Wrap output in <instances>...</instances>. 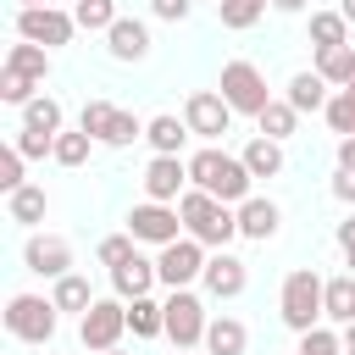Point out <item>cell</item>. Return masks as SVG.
<instances>
[{
	"mask_svg": "<svg viewBox=\"0 0 355 355\" xmlns=\"http://www.w3.org/2000/svg\"><path fill=\"white\" fill-rule=\"evenodd\" d=\"M338 250H344V261H349V272H355V216L338 222Z\"/></svg>",
	"mask_w": 355,
	"mask_h": 355,
	"instance_id": "obj_43",
	"label": "cell"
},
{
	"mask_svg": "<svg viewBox=\"0 0 355 355\" xmlns=\"http://www.w3.org/2000/svg\"><path fill=\"white\" fill-rule=\"evenodd\" d=\"M183 122H189V133H194V139H222V133L233 128V105H227L216 89H200V94H189Z\"/></svg>",
	"mask_w": 355,
	"mask_h": 355,
	"instance_id": "obj_11",
	"label": "cell"
},
{
	"mask_svg": "<svg viewBox=\"0 0 355 355\" xmlns=\"http://www.w3.org/2000/svg\"><path fill=\"white\" fill-rule=\"evenodd\" d=\"M266 6H272V0H216V17H222V28L244 33V28H255V22L266 17Z\"/></svg>",
	"mask_w": 355,
	"mask_h": 355,
	"instance_id": "obj_31",
	"label": "cell"
},
{
	"mask_svg": "<svg viewBox=\"0 0 355 355\" xmlns=\"http://www.w3.org/2000/svg\"><path fill=\"white\" fill-rule=\"evenodd\" d=\"M322 311H327V322H338V327L355 322V272L327 277V300H322Z\"/></svg>",
	"mask_w": 355,
	"mask_h": 355,
	"instance_id": "obj_22",
	"label": "cell"
},
{
	"mask_svg": "<svg viewBox=\"0 0 355 355\" xmlns=\"http://www.w3.org/2000/svg\"><path fill=\"white\" fill-rule=\"evenodd\" d=\"M333 200L355 205V172H338V178H333Z\"/></svg>",
	"mask_w": 355,
	"mask_h": 355,
	"instance_id": "obj_44",
	"label": "cell"
},
{
	"mask_svg": "<svg viewBox=\"0 0 355 355\" xmlns=\"http://www.w3.org/2000/svg\"><path fill=\"white\" fill-rule=\"evenodd\" d=\"M250 166H244V155H227V150H216V144H205V150H194L189 155V189H205V194H216L222 205H244L250 200Z\"/></svg>",
	"mask_w": 355,
	"mask_h": 355,
	"instance_id": "obj_1",
	"label": "cell"
},
{
	"mask_svg": "<svg viewBox=\"0 0 355 355\" xmlns=\"http://www.w3.org/2000/svg\"><path fill=\"white\" fill-rule=\"evenodd\" d=\"M72 28H78V17L55 11V6H28V11H17V39L44 44V50H61V44L72 39Z\"/></svg>",
	"mask_w": 355,
	"mask_h": 355,
	"instance_id": "obj_9",
	"label": "cell"
},
{
	"mask_svg": "<svg viewBox=\"0 0 355 355\" xmlns=\"http://www.w3.org/2000/svg\"><path fill=\"white\" fill-rule=\"evenodd\" d=\"M316 72L338 89H349V72H355V44H333V50H316Z\"/></svg>",
	"mask_w": 355,
	"mask_h": 355,
	"instance_id": "obj_28",
	"label": "cell"
},
{
	"mask_svg": "<svg viewBox=\"0 0 355 355\" xmlns=\"http://www.w3.org/2000/svg\"><path fill=\"white\" fill-rule=\"evenodd\" d=\"M205 305H200V294H189V288H172L166 294V338L178 344V349H200L205 344Z\"/></svg>",
	"mask_w": 355,
	"mask_h": 355,
	"instance_id": "obj_7",
	"label": "cell"
},
{
	"mask_svg": "<svg viewBox=\"0 0 355 355\" xmlns=\"http://www.w3.org/2000/svg\"><path fill=\"white\" fill-rule=\"evenodd\" d=\"M28 6H50V0H17V11H28Z\"/></svg>",
	"mask_w": 355,
	"mask_h": 355,
	"instance_id": "obj_49",
	"label": "cell"
},
{
	"mask_svg": "<svg viewBox=\"0 0 355 355\" xmlns=\"http://www.w3.org/2000/svg\"><path fill=\"white\" fill-rule=\"evenodd\" d=\"M105 355H122V349H105Z\"/></svg>",
	"mask_w": 355,
	"mask_h": 355,
	"instance_id": "obj_51",
	"label": "cell"
},
{
	"mask_svg": "<svg viewBox=\"0 0 355 355\" xmlns=\"http://www.w3.org/2000/svg\"><path fill=\"white\" fill-rule=\"evenodd\" d=\"M89 150H94V139H89L83 128H78V133H55V161H61V166H83Z\"/></svg>",
	"mask_w": 355,
	"mask_h": 355,
	"instance_id": "obj_35",
	"label": "cell"
},
{
	"mask_svg": "<svg viewBox=\"0 0 355 355\" xmlns=\"http://www.w3.org/2000/svg\"><path fill=\"white\" fill-rule=\"evenodd\" d=\"M338 11H344V22L355 28V0H338Z\"/></svg>",
	"mask_w": 355,
	"mask_h": 355,
	"instance_id": "obj_48",
	"label": "cell"
},
{
	"mask_svg": "<svg viewBox=\"0 0 355 355\" xmlns=\"http://www.w3.org/2000/svg\"><path fill=\"white\" fill-rule=\"evenodd\" d=\"M244 166H250V178H277V172H283V144L255 133V139L244 144Z\"/></svg>",
	"mask_w": 355,
	"mask_h": 355,
	"instance_id": "obj_26",
	"label": "cell"
},
{
	"mask_svg": "<svg viewBox=\"0 0 355 355\" xmlns=\"http://www.w3.org/2000/svg\"><path fill=\"white\" fill-rule=\"evenodd\" d=\"M6 67H11V72H22V78H33V83H44V78H50V50L22 39V44H11V50H6Z\"/></svg>",
	"mask_w": 355,
	"mask_h": 355,
	"instance_id": "obj_23",
	"label": "cell"
},
{
	"mask_svg": "<svg viewBox=\"0 0 355 355\" xmlns=\"http://www.w3.org/2000/svg\"><path fill=\"white\" fill-rule=\"evenodd\" d=\"M22 161H28V155H22L17 144H6V150H0V189H6V194H17V189L28 183V178H22Z\"/></svg>",
	"mask_w": 355,
	"mask_h": 355,
	"instance_id": "obj_38",
	"label": "cell"
},
{
	"mask_svg": "<svg viewBox=\"0 0 355 355\" xmlns=\"http://www.w3.org/2000/svg\"><path fill=\"white\" fill-rule=\"evenodd\" d=\"M44 211H50V194H44L39 183H22L17 194H6V216H11L17 227H39Z\"/></svg>",
	"mask_w": 355,
	"mask_h": 355,
	"instance_id": "obj_19",
	"label": "cell"
},
{
	"mask_svg": "<svg viewBox=\"0 0 355 355\" xmlns=\"http://www.w3.org/2000/svg\"><path fill=\"white\" fill-rule=\"evenodd\" d=\"M133 244H139L133 233H111V239H100V266H111V272H116L122 261H133V255H139Z\"/></svg>",
	"mask_w": 355,
	"mask_h": 355,
	"instance_id": "obj_37",
	"label": "cell"
},
{
	"mask_svg": "<svg viewBox=\"0 0 355 355\" xmlns=\"http://www.w3.org/2000/svg\"><path fill=\"white\" fill-rule=\"evenodd\" d=\"M200 283H205V294H211V300H239V294H244V283H250V272H244V261H239V255H227V250H222V255H211V261H205V277H200Z\"/></svg>",
	"mask_w": 355,
	"mask_h": 355,
	"instance_id": "obj_14",
	"label": "cell"
},
{
	"mask_svg": "<svg viewBox=\"0 0 355 355\" xmlns=\"http://www.w3.org/2000/svg\"><path fill=\"white\" fill-rule=\"evenodd\" d=\"M144 139H150L155 155H178L183 139H189V122H178V116H150V122H144Z\"/></svg>",
	"mask_w": 355,
	"mask_h": 355,
	"instance_id": "obj_25",
	"label": "cell"
},
{
	"mask_svg": "<svg viewBox=\"0 0 355 355\" xmlns=\"http://www.w3.org/2000/svg\"><path fill=\"white\" fill-rule=\"evenodd\" d=\"M322 116H327V128H333L338 139H349V133H355V83H349V89H338V94L327 100V111H322Z\"/></svg>",
	"mask_w": 355,
	"mask_h": 355,
	"instance_id": "obj_34",
	"label": "cell"
},
{
	"mask_svg": "<svg viewBox=\"0 0 355 355\" xmlns=\"http://www.w3.org/2000/svg\"><path fill=\"white\" fill-rule=\"evenodd\" d=\"M128 327H133V338H161L166 333V300H128Z\"/></svg>",
	"mask_w": 355,
	"mask_h": 355,
	"instance_id": "obj_20",
	"label": "cell"
},
{
	"mask_svg": "<svg viewBox=\"0 0 355 355\" xmlns=\"http://www.w3.org/2000/svg\"><path fill=\"white\" fill-rule=\"evenodd\" d=\"M150 11H155L161 22H183V17L194 11V0H150Z\"/></svg>",
	"mask_w": 355,
	"mask_h": 355,
	"instance_id": "obj_42",
	"label": "cell"
},
{
	"mask_svg": "<svg viewBox=\"0 0 355 355\" xmlns=\"http://www.w3.org/2000/svg\"><path fill=\"white\" fill-rule=\"evenodd\" d=\"M22 128L55 139V133H61V100H55V94H33V100L22 105Z\"/></svg>",
	"mask_w": 355,
	"mask_h": 355,
	"instance_id": "obj_24",
	"label": "cell"
},
{
	"mask_svg": "<svg viewBox=\"0 0 355 355\" xmlns=\"http://www.w3.org/2000/svg\"><path fill=\"white\" fill-rule=\"evenodd\" d=\"M33 89H39L33 78H22V72L0 67V100H6V105H28V100H33Z\"/></svg>",
	"mask_w": 355,
	"mask_h": 355,
	"instance_id": "obj_36",
	"label": "cell"
},
{
	"mask_svg": "<svg viewBox=\"0 0 355 355\" xmlns=\"http://www.w3.org/2000/svg\"><path fill=\"white\" fill-rule=\"evenodd\" d=\"M311 44H316V50L349 44V22H344V11H311Z\"/></svg>",
	"mask_w": 355,
	"mask_h": 355,
	"instance_id": "obj_27",
	"label": "cell"
},
{
	"mask_svg": "<svg viewBox=\"0 0 355 355\" xmlns=\"http://www.w3.org/2000/svg\"><path fill=\"white\" fill-rule=\"evenodd\" d=\"M277 222H283V211H277L272 200H255V194H250V200L239 205V233L255 239V244H266V239L277 233Z\"/></svg>",
	"mask_w": 355,
	"mask_h": 355,
	"instance_id": "obj_17",
	"label": "cell"
},
{
	"mask_svg": "<svg viewBox=\"0 0 355 355\" xmlns=\"http://www.w3.org/2000/svg\"><path fill=\"white\" fill-rule=\"evenodd\" d=\"M128 233H133L139 244H178V239H183V216H178V205L144 200V205L128 211Z\"/></svg>",
	"mask_w": 355,
	"mask_h": 355,
	"instance_id": "obj_10",
	"label": "cell"
},
{
	"mask_svg": "<svg viewBox=\"0 0 355 355\" xmlns=\"http://www.w3.org/2000/svg\"><path fill=\"white\" fill-rule=\"evenodd\" d=\"M155 283H161V272H155V261H144V255H133V261H122V266L111 272L116 300H144Z\"/></svg>",
	"mask_w": 355,
	"mask_h": 355,
	"instance_id": "obj_16",
	"label": "cell"
},
{
	"mask_svg": "<svg viewBox=\"0 0 355 355\" xmlns=\"http://www.w3.org/2000/svg\"><path fill=\"white\" fill-rule=\"evenodd\" d=\"M28 161H44V155H55V139L50 133H28V128H17V139H11Z\"/></svg>",
	"mask_w": 355,
	"mask_h": 355,
	"instance_id": "obj_40",
	"label": "cell"
},
{
	"mask_svg": "<svg viewBox=\"0 0 355 355\" xmlns=\"http://www.w3.org/2000/svg\"><path fill=\"white\" fill-rule=\"evenodd\" d=\"M338 172H355V133L338 139Z\"/></svg>",
	"mask_w": 355,
	"mask_h": 355,
	"instance_id": "obj_45",
	"label": "cell"
},
{
	"mask_svg": "<svg viewBox=\"0 0 355 355\" xmlns=\"http://www.w3.org/2000/svg\"><path fill=\"white\" fill-rule=\"evenodd\" d=\"M205 261H211V255H205V244L183 233L178 244H161L155 272H161V283H166V288H189L194 277H205Z\"/></svg>",
	"mask_w": 355,
	"mask_h": 355,
	"instance_id": "obj_8",
	"label": "cell"
},
{
	"mask_svg": "<svg viewBox=\"0 0 355 355\" xmlns=\"http://www.w3.org/2000/svg\"><path fill=\"white\" fill-rule=\"evenodd\" d=\"M349 83H355V72H349Z\"/></svg>",
	"mask_w": 355,
	"mask_h": 355,
	"instance_id": "obj_52",
	"label": "cell"
},
{
	"mask_svg": "<svg viewBox=\"0 0 355 355\" xmlns=\"http://www.w3.org/2000/svg\"><path fill=\"white\" fill-rule=\"evenodd\" d=\"M294 122H300V111H294L288 100H272V105H266V111L255 116V128H261V139H277V144H283V139L294 133Z\"/></svg>",
	"mask_w": 355,
	"mask_h": 355,
	"instance_id": "obj_32",
	"label": "cell"
},
{
	"mask_svg": "<svg viewBox=\"0 0 355 355\" xmlns=\"http://www.w3.org/2000/svg\"><path fill=\"white\" fill-rule=\"evenodd\" d=\"M272 6H277L283 17H300V11H305V0H272Z\"/></svg>",
	"mask_w": 355,
	"mask_h": 355,
	"instance_id": "obj_46",
	"label": "cell"
},
{
	"mask_svg": "<svg viewBox=\"0 0 355 355\" xmlns=\"http://www.w3.org/2000/svg\"><path fill=\"white\" fill-rule=\"evenodd\" d=\"M178 216H183V233L189 239H200V244H222L227 250V239L239 233V211H227L216 194H205V189H189L183 200H178Z\"/></svg>",
	"mask_w": 355,
	"mask_h": 355,
	"instance_id": "obj_2",
	"label": "cell"
},
{
	"mask_svg": "<svg viewBox=\"0 0 355 355\" xmlns=\"http://www.w3.org/2000/svg\"><path fill=\"white\" fill-rule=\"evenodd\" d=\"M22 266H28L33 277H67V272H72V244H67L61 233H33V239L22 244Z\"/></svg>",
	"mask_w": 355,
	"mask_h": 355,
	"instance_id": "obj_12",
	"label": "cell"
},
{
	"mask_svg": "<svg viewBox=\"0 0 355 355\" xmlns=\"http://www.w3.org/2000/svg\"><path fill=\"white\" fill-rule=\"evenodd\" d=\"M338 344H344V355H355V322H349V327L338 333Z\"/></svg>",
	"mask_w": 355,
	"mask_h": 355,
	"instance_id": "obj_47",
	"label": "cell"
},
{
	"mask_svg": "<svg viewBox=\"0 0 355 355\" xmlns=\"http://www.w3.org/2000/svg\"><path fill=\"white\" fill-rule=\"evenodd\" d=\"M294 355H344V344H338V333L311 327V333H300V349H294Z\"/></svg>",
	"mask_w": 355,
	"mask_h": 355,
	"instance_id": "obj_39",
	"label": "cell"
},
{
	"mask_svg": "<svg viewBox=\"0 0 355 355\" xmlns=\"http://www.w3.org/2000/svg\"><path fill=\"white\" fill-rule=\"evenodd\" d=\"M178 355H200V349H178Z\"/></svg>",
	"mask_w": 355,
	"mask_h": 355,
	"instance_id": "obj_50",
	"label": "cell"
},
{
	"mask_svg": "<svg viewBox=\"0 0 355 355\" xmlns=\"http://www.w3.org/2000/svg\"><path fill=\"white\" fill-rule=\"evenodd\" d=\"M105 50H111L116 61H144V55H150V28H144L139 17H116V28L105 33Z\"/></svg>",
	"mask_w": 355,
	"mask_h": 355,
	"instance_id": "obj_15",
	"label": "cell"
},
{
	"mask_svg": "<svg viewBox=\"0 0 355 355\" xmlns=\"http://www.w3.org/2000/svg\"><path fill=\"white\" fill-rule=\"evenodd\" d=\"M111 111H116L111 100H89V105H83V116H78V128H83L89 139H100V128L111 122Z\"/></svg>",
	"mask_w": 355,
	"mask_h": 355,
	"instance_id": "obj_41",
	"label": "cell"
},
{
	"mask_svg": "<svg viewBox=\"0 0 355 355\" xmlns=\"http://www.w3.org/2000/svg\"><path fill=\"white\" fill-rule=\"evenodd\" d=\"M122 333H128V300H94V305L78 316V338H83V349H94V355L116 349Z\"/></svg>",
	"mask_w": 355,
	"mask_h": 355,
	"instance_id": "obj_6",
	"label": "cell"
},
{
	"mask_svg": "<svg viewBox=\"0 0 355 355\" xmlns=\"http://www.w3.org/2000/svg\"><path fill=\"white\" fill-rule=\"evenodd\" d=\"M133 139H144V122H139L133 111H122V105H116V111H111V122L100 128V139H94V144H111V150H128Z\"/></svg>",
	"mask_w": 355,
	"mask_h": 355,
	"instance_id": "obj_29",
	"label": "cell"
},
{
	"mask_svg": "<svg viewBox=\"0 0 355 355\" xmlns=\"http://www.w3.org/2000/svg\"><path fill=\"white\" fill-rule=\"evenodd\" d=\"M50 300H55V311H78V316H83V311L94 305V288H89V277L67 272V277H55V294H50Z\"/></svg>",
	"mask_w": 355,
	"mask_h": 355,
	"instance_id": "obj_30",
	"label": "cell"
},
{
	"mask_svg": "<svg viewBox=\"0 0 355 355\" xmlns=\"http://www.w3.org/2000/svg\"><path fill=\"white\" fill-rule=\"evenodd\" d=\"M327 100H333V94H327V78H322L316 67H305V72L288 78V105H294V111H327Z\"/></svg>",
	"mask_w": 355,
	"mask_h": 355,
	"instance_id": "obj_18",
	"label": "cell"
},
{
	"mask_svg": "<svg viewBox=\"0 0 355 355\" xmlns=\"http://www.w3.org/2000/svg\"><path fill=\"white\" fill-rule=\"evenodd\" d=\"M72 17H78V28H89V33H111L122 11H116V0H78Z\"/></svg>",
	"mask_w": 355,
	"mask_h": 355,
	"instance_id": "obj_33",
	"label": "cell"
},
{
	"mask_svg": "<svg viewBox=\"0 0 355 355\" xmlns=\"http://www.w3.org/2000/svg\"><path fill=\"white\" fill-rule=\"evenodd\" d=\"M144 194L161 200V205H178V200L189 194V161H183V155H155V161L144 166Z\"/></svg>",
	"mask_w": 355,
	"mask_h": 355,
	"instance_id": "obj_13",
	"label": "cell"
},
{
	"mask_svg": "<svg viewBox=\"0 0 355 355\" xmlns=\"http://www.w3.org/2000/svg\"><path fill=\"white\" fill-rule=\"evenodd\" d=\"M216 94H222L233 111H244V116H261V111L272 105V89H266V78H261V67H255V61H227V67H222Z\"/></svg>",
	"mask_w": 355,
	"mask_h": 355,
	"instance_id": "obj_5",
	"label": "cell"
},
{
	"mask_svg": "<svg viewBox=\"0 0 355 355\" xmlns=\"http://www.w3.org/2000/svg\"><path fill=\"white\" fill-rule=\"evenodd\" d=\"M55 322H61V311H55V300H44V294H11V300H6V327H11V338H22V344H50V338H55Z\"/></svg>",
	"mask_w": 355,
	"mask_h": 355,
	"instance_id": "obj_4",
	"label": "cell"
},
{
	"mask_svg": "<svg viewBox=\"0 0 355 355\" xmlns=\"http://www.w3.org/2000/svg\"><path fill=\"white\" fill-rule=\"evenodd\" d=\"M322 300H327V283L311 272V266H294L288 277H283V294H277V316H283V327H294V333H311L327 311H322Z\"/></svg>",
	"mask_w": 355,
	"mask_h": 355,
	"instance_id": "obj_3",
	"label": "cell"
},
{
	"mask_svg": "<svg viewBox=\"0 0 355 355\" xmlns=\"http://www.w3.org/2000/svg\"><path fill=\"white\" fill-rule=\"evenodd\" d=\"M244 344H250V333L239 316H216L205 327V355H244Z\"/></svg>",
	"mask_w": 355,
	"mask_h": 355,
	"instance_id": "obj_21",
	"label": "cell"
}]
</instances>
